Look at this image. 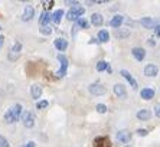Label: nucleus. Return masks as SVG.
Masks as SVG:
<instances>
[{"mask_svg": "<svg viewBox=\"0 0 160 147\" xmlns=\"http://www.w3.org/2000/svg\"><path fill=\"white\" fill-rule=\"evenodd\" d=\"M23 111L25 110H23V105L20 103H16L15 105L9 107L3 115L4 123H6V124H15V123H18L19 120L22 118Z\"/></svg>", "mask_w": 160, "mask_h": 147, "instance_id": "nucleus-1", "label": "nucleus"}, {"mask_svg": "<svg viewBox=\"0 0 160 147\" xmlns=\"http://www.w3.org/2000/svg\"><path fill=\"white\" fill-rule=\"evenodd\" d=\"M56 59L59 61L61 66H59V69L56 71V78H63V77H67V74H68V66H69V61H68V58L63 53H58L56 55Z\"/></svg>", "mask_w": 160, "mask_h": 147, "instance_id": "nucleus-2", "label": "nucleus"}, {"mask_svg": "<svg viewBox=\"0 0 160 147\" xmlns=\"http://www.w3.org/2000/svg\"><path fill=\"white\" fill-rule=\"evenodd\" d=\"M84 13H85V9L82 8V6H79V4H77V6H72V8L67 12V19L69 22L75 23L78 19H81L82 16H84Z\"/></svg>", "mask_w": 160, "mask_h": 147, "instance_id": "nucleus-3", "label": "nucleus"}, {"mask_svg": "<svg viewBox=\"0 0 160 147\" xmlns=\"http://www.w3.org/2000/svg\"><path fill=\"white\" fill-rule=\"evenodd\" d=\"M22 49H23V45L22 42L19 41H15L13 42V45L10 46V49H9V53H8V59L9 61H18L19 58H20V53H22Z\"/></svg>", "mask_w": 160, "mask_h": 147, "instance_id": "nucleus-4", "label": "nucleus"}, {"mask_svg": "<svg viewBox=\"0 0 160 147\" xmlns=\"http://www.w3.org/2000/svg\"><path fill=\"white\" fill-rule=\"evenodd\" d=\"M20 121H22V124H23L25 129H33L35 123H36V120H35V114L29 110H25L23 111V114H22V118H20Z\"/></svg>", "mask_w": 160, "mask_h": 147, "instance_id": "nucleus-5", "label": "nucleus"}, {"mask_svg": "<svg viewBox=\"0 0 160 147\" xmlns=\"http://www.w3.org/2000/svg\"><path fill=\"white\" fill-rule=\"evenodd\" d=\"M88 91L91 95L94 97H101V95H105L107 94V88L101 82H92V84L88 87Z\"/></svg>", "mask_w": 160, "mask_h": 147, "instance_id": "nucleus-6", "label": "nucleus"}, {"mask_svg": "<svg viewBox=\"0 0 160 147\" xmlns=\"http://www.w3.org/2000/svg\"><path fill=\"white\" fill-rule=\"evenodd\" d=\"M146 55H147V52H146V49L142 48V46H134V48L131 49V56H133L137 62H143L146 59Z\"/></svg>", "mask_w": 160, "mask_h": 147, "instance_id": "nucleus-7", "label": "nucleus"}, {"mask_svg": "<svg viewBox=\"0 0 160 147\" xmlns=\"http://www.w3.org/2000/svg\"><path fill=\"white\" fill-rule=\"evenodd\" d=\"M120 75H121V77H123L124 79H126V81L128 82V84H130L131 89H134V91L137 89L138 84H137V81L134 79V77H133V75H131V72H130V71H127V69H120Z\"/></svg>", "mask_w": 160, "mask_h": 147, "instance_id": "nucleus-8", "label": "nucleus"}, {"mask_svg": "<svg viewBox=\"0 0 160 147\" xmlns=\"http://www.w3.org/2000/svg\"><path fill=\"white\" fill-rule=\"evenodd\" d=\"M117 140H118L120 143H123V144H127V143H130L131 141V137H133V134H131L128 130H118L116 134Z\"/></svg>", "mask_w": 160, "mask_h": 147, "instance_id": "nucleus-9", "label": "nucleus"}, {"mask_svg": "<svg viewBox=\"0 0 160 147\" xmlns=\"http://www.w3.org/2000/svg\"><path fill=\"white\" fill-rule=\"evenodd\" d=\"M143 74H144V77H147V78L157 77V74H159V66L154 65V63H147V65L144 66V69H143Z\"/></svg>", "mask_w": 160, "mask_h": 147, "instance_id": "nucleus-10", "label": "nucleus"}, {"mask_svg": "<svg viewBox=\"0 0 160 147\" xmlns=\"http://www.w3.org/2000/svg\"><path fill=\"white\" fill-rule=\"evenodd\" d=\"M22 22H30L32 19L35 18V9L33 6H30V4H26L25 9H23V13H22Z\"/></svg>", "mask_w": 160, "mask_h": 147, "instance_id": "nucleus-11", "label": "nucleus"}, {"mask_svg": "<svg viewBox=\"0 0 160 147\" xmlns=\"http://www.w3.org/2000/svg\"><path fill=\"white\" fill-rule=\"evenodd\" d=\"M140 25L143 26V28H146V29H156L157 26L160 25V22H157V20H154L153 18H142L140 19Z\"/></svg>", "mask_w": 160, "mask_h": 147, "instance_id": "nucleus-12", "label": "nucleus"}, {"mask_svg": "<svg viewBox=\"0 0 160 147\" xmlns=\"http://www.w3.org/2000/svg\"><path fill=\"white\" fill-rule=\"evenodd\" d=\"M42 95H43V89H42V87L39 84H33L30 87V97H32L36 103L42 98Z\"/></svg>", "mask_w": 160, "mask_h": 147, "instance_id": "nucleus-13", "label": "nucleus"}, {"mask_svg": "<svg viewBox=\"0 0 160 147\" xmlns=\"http://www.w3.org/2000/svg\"><path fill=\"white\" fill-rule=\"evenodd\" d=\"M53 46L59 53H62V52H65L68 49V41L65 38H56L53 41Z\"/></svg>", "mask_w": 160, "mask_h": 147, "instance_id": "nucleus-14", "label": "nucleus"}, {"mask_svg": "<svg viewBox=\"0 0 160 147\" xmlns=\"http://www.w3.org/2000/svg\"><path fill=\"white\" fill-rule=\"evenodd\" d=\"M112 92H114V95L118 97V98H121V99H124L127 97L126 85H123V84H114V87H112Z\"/></svg>", "mask_w": 160, "mask_h": 147, "instance_id": "nucleus-15", "label": "nucleus"}, {"mask_svg": "<svg viewBox=\"0 0 160 147\" xmlns=\"http://www.w3.org/2000/svg\"><path fill=\"white\" fill-rule=\"evenodd\" d=\"M124 22H126V19H124L123 15H114L111 18V20L108 22V25L111 26V28H114V29H120Z\"/></svg>", "mask_w": 160, "mask_h": 147, "instance_id": "nucleus-16", "label": "nucleus"}, {"mask_svg": "<svg viewBox=\"0 0 160 147\" xmlns=\"http://www.w3.org/2000/svg\"><path fill=\"white\" fill-rule=\"evenodd\" d=\"M94 147H112V144L107 136H100L94 140Z\"/></svg>", "mask_w": 160, "mask_h": 147, "instance_id": "nucleus-17", "label": "nucleus"}, {"mask_svg": "<svg viewBox=\"0 0 160 147\" xmlns=\"http://www.w3.org/2000/svg\"><path fill=\"white\" fill-rule=\"evenodd\" d=\"M154 95H156V91H154V88H150V87H146V88H143L142 91H140V97H142L144 101L153 99Z\"/></svg>", "mask_w": 160, "mask_h": 147, "instance_id": "nucleus-18", "label": "nucleus"}, {"mask_svg": "<svg viewBox=\"0 0 160 147\" xmlns=\"http://www.w3.org/2000/svg\"><path fill=\"white\" fill-rule=\"evenodd\" d=\"M52 22V13L49 10H43L39 18V25L41 26H49V23Z\"/></svg>", "mask_w": 160, "mask_h": 147, "instance_id": "nucleus-19", "label": "nucleus"}, {"mask_svg": "<svg viewBox=\"0 0 160 147\" xmlns=\"http://www.w3.org/2000/svg\"><path fill=\"white\" fill-rule=\"evenodd\" d=\"M89 22H91L92 26H95V28H101V26L104 25V18H102L101 13H92L91 18H89Z\"/></svg>", "mask_w": 160, "mask_h": 147, "instance_id": "nucleus-20", "label": "nucleus"}, {"mask_svg": "<svg viewBox=\"0 0 160 147\" xmlns=\"http://www.w3.org/2000/svg\"><path fill=\"white\" fill-rule=\"evenodd\" d=\"M136 117L140 121H149L150 118H152V111L147 110V108H142V110H138L136 113Z\"/></svg>", "mask_w": 160, "mask_h": 147, "instance_id": "nucleus-21", "label": "nucleus"}, {"mask_svg": "<svg viewBox=\"0 0 160 147\" xmlns=\"http://www.w3.org/2000/svg\"><path fill=\"white\" fill-rule=\"evenodd\" d=\"M95 69H97V72H104V71H107L108 74L112 72L111 65H110V62H107V61H98L97 65H95Z\"/></svg>", "mask_w": 160, "mask_h": 147, "instance_id": "nucleus-22", "label": "nucleus"}, {"mask_svg": "<svg viewBox=\"0 0 160 147\" xmlns=\"http://www.w3.org/2000/svg\"><path fill=\"white\" fill-rule=\"evenodd\" d=\"M63 15H65L63 9H58V10L53 12L52 13V23L53 25H61V22H62V19H63Z\"/></svg>", "mask_w": 160, "mask_h": 147, "instance_id": "nucleus-23", "label": "nucleus"}, {"mask_svg": "<svg viewBox=\"0 0 160 147\" xmlns=\"http://www.w3.org/2000/svg\"><path fill=\"white\" fill-rule=\"evenodd\" d=\"M97 39L100 43H107L110 41V33H108L107 29H100L97 33Z\"/></svg>", "mask_w": 160, "mask_h": 147, "instance_id": "nucleus-24", "label": "nucleus"}, {"mask_svg": "<svg viewBox=\"0 0 160 147\" xmlns=\"http://www.w3.org/2000/svg\"><path fill=\"white\" fill-rule=\"evenodd\" d=\"M131 35L130 29H124V28H120V29L116 30V33H114V36L117 38V39H127V38Z\"/></svg>", "mask_w": 160, "mask_h": 147, "instance_id": "nucleus-25", "label": "nucleus"}, {"mask_svg": "<svg viewBox=\"0 0 160 147\" xmlns=\"http://www.w3.org/2000/svg\"><path fill=\"white\" fill-rule=\"evenodd\" d=\"M74 25L77 26L78 29H79V28H81V29H84V30H87V29H88V28H89V22H88V20H87L85 18H81V19H78V20H77V22H75Z\"/></svg>", "mask_w": 160, "mask_h": 147, "instance_id": "nucleus-26", "label": "nucleus"}, {"mask_svg": "<svg viewBox=\"0 0 160 147\" xmlns=\"http://www.w3.org/2000/svg\"><path fill=\"white\" fill-rule=\"evenodd\" d=\"M39 32H41V35H45V36H49V35H52L53 29L52 26H41V29H39Z\"/></svg>", "mask_w": 160, "mask_h": 147, "instance_id": "nucleus-27", "label": "nucleus"}, {"mask_svg": "<svg viewBox=\"0 0 160 147\" xmlns=\"http://www.w3.org/2000/svg\"><path fill=\"white\" fill-rule=\"evenodd\" d=\"M48 105H49L48 99H39L35 107H36V110H45V108H48Z\"/></svg>", "mask_w": 160, "mask_h": 147, "instance_id": "nucleus-28", "label": "nucleus"}, {"mask_svg": "<svg viewBox=\"0 0 160 147\" xmlns=\"http://www.w3.org/2000/svg\"><path fill=\"white\" fill-rule=\"evenodd\" d=\"M95 111H97L98 114H105V113L108 111V108H107V105H105V104L100 103V104H97V105H95Z\"/></svg>", "mask_w": 160, "mask_h": 147, "instance_id": "nucleus-29", "label": "nucleus"}, {"mask_svg": "<svg viewBox=\"0 0 160 147\" xmlns=\"http://www.w3.org/2000/svg\"><path fill=\"white\" fill-rule=\"evenodd\" d=\"M136 134H137L138 137H146V136H149V130L147 129H137L136 130Z\"/></svg>", "mask_w": 160, "mask_h": 147, "instance_id": "nucleus-30", "label": "nucleus"}, {"mask_svg": "<svg viewBox=\"0 0 160 147\" xmlns=\"http://www.w3.org/2000/svg\"><path fill=\"white\" fill-rule=\"evenodd\" d=\"M0 147H10V144H9V140L6 139L4 136H2V134H0Z\"/></svg>", "mask_w": 160, "mask_h": 147, "instance_id": "nucleus-31", "label": "nucleus"}, {"mask_svg": "<svg viewBox=\"0 0 160 147\" xmlns=\"http://www.w3.org/2000/svg\"><path fill=\"white\" fill-rule=\"evenodd\" d=\"M154 115H156L157 118H160V103L156 104V107H154Z\"/></svg>", "mask_w": 160, "mask_h": 147, "instance_id": "nucleus-32", "label": "nucleus"}, {"mask_svg": "<svg viewBox=\"0 0 160 147\" xmlns=\"http://www.w3.org/2000/svg\"><path fill=\"white\" fill-rule=\"evenodd\" d=\"M23 147H36V143H35L33 140H30V141H28V143L25 144Z\"/></svg>", "mask_w": 160, "mask_h": 147, "instance_id": "nucleus-33", "label": "nucleus"}, {"mask_svg": "<svg viewBox=\"0 0 160 147\" xmlns=\"http://www.w3.org/2000/svg\"><path fill=\"white\" fill-rule=\"evenodd\" d=\"M154 36H156V38H160V25L157 26L156 29H154Z\"/></svg>", "mask_w": 160, "mask_h": 147, "instance_id": "nucleus-34", "label": "nucleus"}, {"mask_svg": "<svg viewBox=\"0 0 160 147\" xmlns=\"http://www.w3.org/2000/svg\"><path fill=\"white\" fill-rule=\"evenodd\" d=\"M147 43H149L150 46H156V41H154V39H153V38H150L149 41H147Z\"/></svg>", "mask_w": 160, "mask_h": 147, "instance_id": "nucleus-35", "label": "nucleus"}, {"mask_svg": "<svg viewBox=\"0 0 160 147\" xmlns=\"http://www.w3.org/2000/svg\"><path fill=\"white\" fill-rule=\"evenodd\" d=\"M88 43H91V45H92V43H100V42H98V39H95V38H91V39H89V42H88Z\"/></svg>", "mask_w": 160, "mask_h": 147, "instance_id": "nucleus-36", "label": "nucleus"}, {"mask_svg": "<svg viewBox=\"0 0 160 147\" xmlns=\"http://www.w3.org/2000/svg\"><path fill=\"white\" fill-rule=\"evenodd\" d=\"M3 43H4V36H3V35H0V49H2Z\"/></svg>", "mask_w": 160, "mask_h": 147, "instance_id": "nucleus-37", "label": "nucleus"}, {"mask_svg": "<svg viewBox=\"0 0 160 147\" xmlns=\"http://www.w3.org/2000/svg\"><path fill=\"white\" fill-rule=\"evenodd\" d=\"M124 147H131V146H124Z\"/></svg>", "mask_w": 160, "mask_h": 147, "instance_id": "nucleus-38", "label": "nucleus"}, {"mask_svg": "<svg viewBox=\"0 0 160 147\" xmlns=\"http://www.w3.org/2000/svg\"><path fill=\"white\" fill-rule=\"evenodd\" d=\"M0 30H2V26H0Z\"/></svg>", "mask_w": 160, "mask_h": 147, "instance_id": "nucleus-39", "label": "nucleus"}]
</instances>
